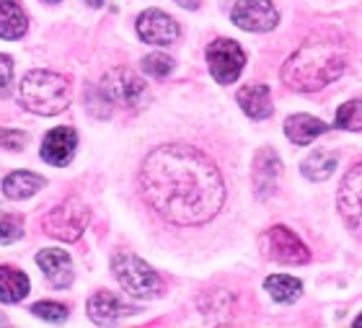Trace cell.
<instances>
[{
    "mask_svg": "<svg viewBox=\"0 0 362 328\" xmlns=\"http://www.w3.org/2000/svg\"><path fill=\"white\" fill-rule=\"evenodd\" d=\"M262 248L269 259L279 264H308L310 262V251L305 248L298 235H295L290 228L285 225H274L262 235Z\"/></svg>",
    "mask_w": 362,
    "mask_h": 328,
    "instance_id": "cell-8",
    "label": "cell"
},
{
    "mask_svg": "<svg viewBox=\"0 0 362 328\" xmlns=\"http://www.w3.org/2000/svg\"><path fill=\"white\" fill-rule=\"evenodd\" d=\"M42 228L47 230V235L73 243L88 228V209L78 199H65L52 209H47V215L42 217Z\"/></svg>",
    "mask_w": 362,
    "mask_h": 328,
    "instance_id": "cell-5",
    "label": "cell"
},
{
    "mask_svg": "<svg viewBox=\"0 0 362 328\" xmlns=\"http://www.w3.org/2000/svg\"><path fill=\"white\" fill-rule=\"evenodd\" d=\"M29 295V276L16 266H0V303H21Z\"/></svg>",
    "mask_w": 362,
    "mask_h": 328,
    "instance_id": "cell-18",
    "label": "cell"
},
{
    "mask_svg": "<svg viewBox=\"0 0 362 328\" xmlns=\"http://www.w3.org/2000/svg\"><path fill=\"white\" fill-rule=\"evenodd\" d=\"M47 181L37 173H29V171H16L11 176H6L3 181V194L8 199H29L31 194H37L39 189L45 187Z\"/></svg>",
    "mask_w": 362,
    "mask_h": 328,
    "instance_id": "cell-20",
    "label": "cell"
},
{
    "mask_svg": "<svg viewBox=\"0 0 362 328\" xmlns=\"http://www.w3.org/2000/svg\"><path fill=\"white\" fill-rule=\"evenodd\" d=\"M344 65L347 52L339 39L313 37L298 47V52L290 54V60L282 67V83L300 93L321 90L344 73Z\"/></svg>",
    "mask_w": 362,
    "mask_h": 328,
    "instance_id": "cell-2",
    "label": "cell"
},
{
    "mask_svg": "<svg viewBox=\"0 0 362 328\" xmlns=\"http://www.w3.org/2000/svg\"><path fill=\"white\" fill-rule=\"evenodd\" d=\"M112 271L117 276V282L122 284V290L132 295V298H158L163 284L160 276L153 271L143 259H137L135 254H117L112 259Z\"/></svg>",
    "mask_w": 362,
    "mask_h": 328,
    "instance_id": "cell-4",
    "label": "cell"
},
{
    "mask_svg": "<svg viewBox=\"0 0 362 328\" xmlns=\"http://www.w3.org/2000/svg\"><path fill=\"white\" fill-rule=\"evenodd\" d=\"M326 124L316 117H310V114H293V117H287L285 122V134L287 140L295 142V145H310V142L316 140L318 134L326 132Z\"/></svg>",
    "mask_w": 362,
    "mask_h": 328,
    "instance_id": "cell-17",
    "label": "cell"
},
{
    "mask_svg": "<svg viewBox=\"0 0 362 328\" xmlns=\"http://www.w3.org/2000/svg\"><path fill=\"white\" fill-rule=\"evenodd\" d=\"M31 313L39 315V318H45L49 323H60L68 318V308L60 305V303H37V305L31 308Z\"/></svg>",
    "mask_w": 362,
    "mask_h": 328,
    "instance_id": "cell-26",
    "label": "cell"
},
{
    "mask_svg": "<svg viewBox=\"0 0 362 328\" xmlns=\"http://www.w3.org/2000/svg\"><path fill=\"white\" fill-rule=\"evenodd\" d=\"M88 3H90V6H93V8H98V6H101V3H104V0H88Z\"/></svg>",
    "mask_w": 362,
    "mask_h": 328,
    "instance_id": "cell-30",
    "label": "cell"
},
{
    "mask_svg": "<svg viewBox=\"0 0 362 328\" xmlns=\"http://www.w3.org/2000/svg\"><path fill=\"white\" fill-rule=\"evenodd\" d=\"M78 132L73 127H54L42 142V158L49 165H68L76 156Z\"/></svg>",
    "mask_w": 362,
    "mask_h": 328,
    "instance_id": "cell-12",
    "label": "cell"
},
{
    "mask_svg": "<svg viewBox=\"0 0 362 328\" xmlns=\"http://www.w3.org/2000/svg\"><path fill=\"white\" fill-rule=\"evenodd\" d=\"M45 3H60V0H45Z\"/></svg>",
    "mask_w": 362,
    "mask_h": 328,
    "instance_id": "cell-32",
    "label": "cell"
},
{
    "mask_svg": "<svg viewBox=\"0 0 362 328\" xmlns=\"http://www.w3.org/2000/svg\"><path fill=\"white\" fill-rule=\"evenodd\" d=\"M334 124L339 129H349V132H360L362 129V101H347L339 106Z\"/></svg>",
    "mask_w": 362,
    "mask_h": 328,
    "instance_id": "cell-23",
    "label": "cell"
},
{
    "mask_svg": "<svg viewBox=\"0 0 362 328\" xmlns=\"http://www.w3.org/2000/svg\"><path fill=\"white\" fill-rule=\"evenodd\" d=\"M21 104L34 114L52 117L70 104V83L52 70H31L21 81Z\"/></svg>",
    "mask_w": 362,
    "mask_h": 328,
    "instance_id": "cell-3",
    "label": "cell"
},
{
    "mask_svg": "<svg viewBox=\"0 0 362 328\" xmlns=\"http://www.w3.org/2000/svg\"><path fill=\"white\" fill-rule=\"evenodd\" d=\"M337 204H339L341 217L362 240V163L352 165L347 171L339 187V194H337Z\"/></svg>",
    "mask_w": 362,
    "mask_h": 328,
    "instance_id": "cell-9",
    "label": "cell"
},
{
    "mask_svg": "<svg viewBox=\"0 0 362 328\" xmlns=\"http://www.w3.org/2000/svg\"><path fill=\"white\" fill-rule=\"evenodd\" d=\"M238 106L243 109L246 117L251 119H267L272 117V93L269 86H262V83H251V86H243L238 90Z\"/></svg>",
    "mask_w": 362,
    "mask_h": 328,
    "instance_id": "cell-15",
    "label": "cell"
},
{
    "mask_svg": "<svg viewBox=\"0 0 362 328\" xmlns=\"http://www.w3.org/2000/svg\"><path fill=\"white\" fill-rule=\"evenodd\" d=\"M279 158L274 150L264 148L257 153V160H254V187H257V194L259 197H267L272 189L277 187V179H279Z\"/></svg>",
    "mask_w": 362,
    "mask_h": 328,
    "instance_id": "cell-16",
    "label": "cell"
},
{
    "mask_svg": "<svg viewBox=\"0 0 362 328\" xmlns=\"http://www.w3.org/2000/svg\"><path fill=\"white\" fill-rule=\"evenodd\" d=\"M143 70L148 75H153V78H166L174 70V60L168 54H160V52L148 54V57H143Z\"/></svg>",
    "mask_w": 362,
    "mask_h": 328,
    "instance_id": "cell-25",
    "label": "cell"
},
{
    "mask_svg": "<svg viewBox=\"0 0 362 328\" xmlns=\"http://www.w3.org/2000/svg\"><path fill=\"white\" fill-rule=\"evenodd\" d=\"M23 235V217L0 209V243H13Z\"/></svg>",
    "mask_w": 362,
    "mask_h": 328,
    "instance_id": "cell-24",
    "label": "cell"
},
{
    "mask_svg": "<svg viewBox=\"0 0 362 328\" xmlns=\"http://www.w3.org/2000/svg\"><path fill=\"white\" fill-rule=\"evenodd\" d=\"M13 86V60L8 54H0V96H8Z\"/></svg>",
    "mask_w": 362,
    "mask_h": 328,
    "instance_id": "cell-28",
    "label": "cell"
},
{
    "mask_svg": "<svg viewBox=\"0 0 362 328\" xmlns=\"http://www.w3.org/2000/svg\"><path fill=\"white\" fill-rule=\"evenodd\" d=\"M179 6H184V8H197L199 6V0H176Z\"/></svg>",
    "mask_w": 362,
    "mask_h": 328,
    "instance_id": "cell-29",
    "label": "cell"
},
{
    "mask_svg": "<svg viewBox=\"0 0 362 328\" xmlns=\"http://www.w3.org/2000/svg\"><path fill=\"white\" fill-rule=\"evenodd\" d=\"M137 34H140V39L148 42V45L166 47V45H174L181 31H179V23H176L171 16L151 8V11L140 13V18H137Z\"/></svg>",
    "mask_w": 362,
    "mask_h": 328,
    "instance_id": "cell-11",
    "label": "cell"
},
{
    "mask_svg": "<svg viewBox=\"0 0 362 328\" xmlns=\"http://www.w3.org/2000/svg\"><path fill=\"white\" fill-rule=\"evenodd\" d=\"M132 313H137L135 308H127L117 295H112V292H96V295L88 300V315L93 323H114Z\"/></svg>",
    "mask_w": 362,
    "mask_h": 328,
    "instance_id": "cell-14",
    "label": "cell"
},
{
    "mask_svg": "<svg viewBox=\"0 0 362 328\" xmlns=\"http://www.w3.org/2000/svg\"><path fill=\"white\" fill-rule=\"evenodd\" d=\"M355 326H360V328H362V315H357V321H355Z\"/></svg>",
    "mask_w": 362,
    "mask_h": 328,
    "instance_id": "cell-31",
    "label": "cell"
},
{
    "mask_svg": "<svg viewBox=\"0 0 362 328\" xmlns=\"http://www.w3.org/2000/svg\"><path fill=\"white\" fill-rule=\"evenodd\" d=\"M204 57H207L212 78L220 86H230V83L238 81V75H241L243 65H246V52H243L241 45L233 42V39H215L207 47Z\"/></svg>",
    "mask_w": 362,
    "mask_h": 328,
    "instance_id": "cell-6",
    "label": "cell"
},
{
    "mask_svg": "<svg viewBox=\"0 0 362 328\" xmlns=\"http://www.w3.org/2000/svg\"><path fill=\"white\" fill-rule=\"evenodd\" d=\"M29 142V134L18 132V129H0V148L8 150H21Z\"/></svg>",
    "mask_w": 362,
    "mask_h": 328,
    "instance_id": "cell-27",
    "label": "cell"
},
{
    "mask_svg": "<svg viewBox=\"0 0 362 328\" xmlns=\"http://www.w3.org/2000/svg\"><path fill=\"white\" fill-rule=\"evenodd\" d=\"M143 199L163 220L181 228L204 225L226 201V184L218 165L202 150L189 145H163L143 160Z\"/></svg>",
    "mask_w": 362,
    "mask_h": 328,
    "instance_id": "cell-1",
    "label": "cell"
},
{
    "mask_svg": "<svg viewBox=\"0 0 362 328\" xmlns=\"http://www.w3.org/2000/svg\"><path fill=\"white\" fill-rule=\"evenodd\" d=\"M264 290L272 295V300H277V303H295V300L300 298L303 292V284L300 279H295V276H287V274H272L264 279Z\"/></svg>",
    "mask_w": 362,
    "mask_h": 328,
    "instance_id": "cell-22",
    "label": "cell"
},
{
    "mask_svg": "<svg viewBox=\"0 0 362 328\" xmlns=\"http://www.w3.org/2000/svg\"><path fill=\"white\" fill-rule=\"evenodd\" d=\"M98 93L106 98L109 106H132L140 104V98L145 93V83L137 78L132 70H124V67H114L101 78V86H98Z\"/></svg>",
    "mask_w": 362,
    "mask_h": 328,
    "instance_id": "cell-7",
    "label": "cell"
},
{
    "mask_svg": "<svg viewBox=\"0 0 362 328\" xmlns=\"http://www.w3.org/2000/svg\"><path fill=\"white\" fill-rule=\"evenodd\" d=\"M230 18L243 31H272L277 26L279 13L272 0H238Z\"/></svg>",
    "mask_w": 362,
    "mask_h": 328,
    "instance_id": "cell-10",
    "label": "cell"
},
{
    "mask_svg": "<svg viewBox=\"0 0 362 328\" xmlns=\"http://www.w3.org/2000/svg\"><path fill=\"white\" fill-rule=\"evenodd\" d=\"M29 29V18L23 8L13 0L0 3V39H21Z\"/></svg>",
    "mask_w": 362,
    "mask_h": 328,
    "instance_id": "cell-19",
    "label": "cell"
},
{
    "mask_svg": "<svg viewBox=\"0 0 362 328\" xmlns=\"http://www.w3.org/2000/svg\"><path fill=\"white\" fill-rule=\"evenodd\" d=\"M303 176L308 181H326L337 168V153L332 150H316L303 160Z\"/></svg>",
    "mask_w": 362,
    "mask_h": 328,
    "instance_id": "cell-21",
    "label": "cell"
},
{
    "mask_svg": "<svg viewBox=\"0 0 362 328\" xmlns=\"http://www.w3.org/2000/svg\"><path fill=\"white\" fill-rule=\"evenodd\" d=\"M37 264L45 271L47 279H49V284L57 287V290H68L70 284H73V262H70L68 251H60V248L39 251Z\"/></svg>",
    "mask_w": 362,
    "mask_h": 328,
    "instance_id": "cell-13",
    "label": "cell"
}]
</instances>
